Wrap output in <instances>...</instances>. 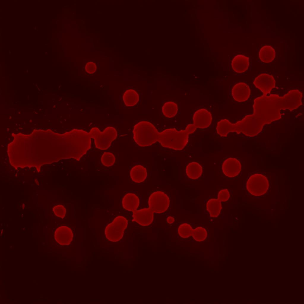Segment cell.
Wrapping results in <instances>:
<instances>
[{
    "label": "cell",
    "instance_id": "6da1fadb",
    "mask_svg": "<svg viewBox=\"0 0 304 304\" xmlns=\"http://www.w3.org/2000/svg\"><path fill=\"white\" fill-rule=\"evenodd\" d=\"M302 93L297 89L289 91L284 96L263 94L255 99L253 113L240 120L242 128L247 134L255 136L266 124L280 119L281 110L292 111L302 104Z\"/></svg>",
    "mask_w": 304,
    "mask_h": 304
},
{
    "label": "cell",
    "instance_id": "2e32d148",
    "mask_svg": "<svg viewBox=\"0 0 304 304\" xmlns=\"http://www.w3.org/2000/svg\"><path fill=\"white\" fill-rule=\"evenodd\" d=\"M130 174L132 180L137 183L144 181L147 176L146 168L141 165H137L133 167L130 170Z\"/></svg>",
    "mask_w": 304,
    "mask_h": 304
},
{
    "label": "cell",
    "instance_id": "484cf974",
    "mask_svg": "<svg viewBox=\"0 0 304 304\" xmlns=\"http://www.w3.org/2000/svg\"><path fill=\"white\" fill-rule=\"evenodd\" d=\"M85 69L86 71L88 73L92 74L96 72L97 66L95 63L91 61L88 62L86 64Z\"/></svg>",
    "mask_w": 304,
    "mask_h": 304
},
{
    "label": "cell",
    "instance_id": "d4e9b609",
    "mask_svg": "<svg viewBox=\"0 0 304 304\" xmlns=\"http://www.w3.org/2000/svg\"><path fill=\"white\" fill-rule=\"evenodd\" d=\"M230 197V194L227 189L221 190L218 194V199L220 202H226Z\"/></svg>",
    "mask_w": 304,
    "mask_h": 304
},
{
    "label": "cell",
    "instance_id": "5bb4252c",
    "mask_svg": "<svg viewBox=\"0 0 304 304\" xmlns=\"http://www.w3.org/2000/svg\"><path fill=\"white\" fill-rule=\"evenodd\" d=\"M276 56L275 49L270 45L266 44L262 45L260 48L258 52V56L262 62L268 63L273 61Z\"/></svg>",
    "mask_w": 304,
    "mask_h": 304
},
{
    "label": "cell",
    "instance_id": "7a4b0ae2",
    "mask_svg": "<svg viewBox=\"0 0 304 304\" xmlns=\"http://www.w3.org/2000/svg\"><path fill=\"white\" fill-rule=\"evenodd\" d=\"M133 132L134 141L140 147L151 146L158 142L162 147L175 150H181L185 147L190 134L186 129L178 131L170 128L159 132L152 123L146 121L136 124Z\"/></svg>",
    "mask_w": 304,
    "mask_h": 304
},
{
    "label": "cell",
    "instance_id": "5b68a950",
    "mask_svg": "<svg viewBox=\"0 0 304 304\" xmlns=\"http://www.w3.org/2000/svg\"><path fill=\"white\" fill-rule=\"evenodd\" d=\"M128 223L127 219L122 216L116 217L105 228V235L107 239L112 242L120 241L123 236Z\"/></svg>",
    "mask_w": 304,
    "mask_h": 304
},
{
    "label": "cell",
    "instance_id": "ac0fdd59",
    "mask_svg": "<svg viewBox=\"0 0 304 304\" xmlns=\"http://www.w3.org/2000/svg\"><path fill=\"white\" fill-rule=\"evenodd\" d=\"M123 99L126 106L132 107L136 105L139 102V96L135 90L130 89L124 92L123 96Z\"/></svg>",
    "mask_w": 304,
    "mask_h": 304
},
{
    "label": "cell",
    "instance_id": "52a82bcc",
    "mask_svg": "<svg viewBox=\"0 0 304 304\" xmlns=\"http://www.w3.org/2000/svg\"><path fill=\"white\" fill-rule=\"evenodd\" d=\"M276 83V80L272 75L266 73H262L255 78L253 83L263 94L267 95L275 87Z\"/></svg>",
    "mask_w": 304,
    "mask_h": 304
},
{
    "label": "cell",
    "instance_id": "30bf717a",
    "mask_svg": "<svg viewBox=\"0 0 304 304\" xmlns=\"http://www.w3.org/2000/svg\"><path fill=\"white\" fill-rule=\"evenodd\" d=\"M54 237L55 241L59 245L68 246L73 240V234L72 229L66 226L58 227L55 230Z\"/></svg>",
    "mask_w": 304,
    "mask_h": 304
},
{
    "label": "cell",
    "instance_id": "ffe728a7",
    "mask_svg": "<svg viewBox=\"0 0 304 304\" xmlns=\"http://www.w3.org/2000/svg\"><path fill=\"white\" fill-rule=\"evenodd\" d=\"M162 111L163 114L168 118H172L175 116L178 111L177 104L172 101L165 102L162 107Z\"/></svg>",
    "mask_w": 304,
    "mask_h": 304
},
{
    "label": "cell",
    "instance_id": "4fadbf2b",
    "mask_svg": "<svg viewBox=\"0 0 304 304\" xmlns=\"http://www.w3.org/2000/svg\"><path fill=\"white\" fill-rule=\"evenodd\" d=\"M249 58L242 54L235 55L232 58L231 66L233 70L238 73H243L248 69Z\"/></svg>",
    "mask_w": 304,
    "mask_h": 304
},
{
    "label": "cell",
    "instance_id": "d6986e66",
    "mask_svg": "<svg viewBox=\"0 0 304 304\" xmlns=\"http://www.w3.org/2000/svg\"><path fill=\"white\" fill-rule=\"evenodd\" d=\"M206 209L211 217L216 218L219 215L222 209L221 202L218 199H211L207 202Z\"/></svg>",
    "mask_w": 304,
    "mask_h": 304
},
{
    "label": "cell",
    "instance_id": "7c38bea8",
    "mask_svg": "<svg viewBox=\"0 0 304 304\" xmlns=\"http://www.w3.org/2000/svg\"><path fill=\"white\" fill-rule=\"evenodd\" d=\"M154 213L149 208L136 210L133 212V220L142 226H148L153 221Z\"/></svg>",
    "mask_w": 304,
    "mask_h": 304
},
{
    "label": "cell",
    "instance_id": "d6a6232c",
    "mask_svg": "<svg viewBox=\"0 0 304 304\" xmlns=\"http://www.w3.org/2000/svg\"><path fill=\"white\" fill-rule=\"evenodd\" d=\"M142 6H143L142 5V4L140 5V7H142Z\"/></svg>",
    "mask_w": 304,
    "mask_h": 304
},
{
    "label": "cell",
    "instance_id": "836d02e7",
    "mask_svg": "<svg viewBox=\"0 0 304 304\" xmlns=\"http://www.w3.org/2000/svg\"><path fill=\"white\" fill-rule=\"evenodd\" d=\"M57 21H56V24H57Z\"/></svg>",
    "mask_w": 304,
    "mask_h": 304
},
{
    "label": "cell",
    "instance_id": "44dd1931",
    "mask_svg": "<svg viewBox=\"0 0 304 304\" xmlns=\"http://www.w3.org/2000/svg\"><path fill=\"white\" fill-rule=\"evenodd\" d=\"M191 236L196 241L201 242L204 241L206 239L208 233L205 229L202 227H199L193 229Z\"/></svg>",
    "mask_w": 304,
    "mask_h": 304
},
{
    "label": "cell",
    "instance_id": "603a6c76",
    "mask_svg": "<svg viewBox=\"0 0 304 304\" xmlns=\"http://www.w3.org/2000/svg\"><path fill=\"white\" fill-rule=\"evenodd\" d=\"M101 161L102 164L106 167H110L114 164L115 158L114 154L110 152H105L102 155Z\"/></svg>",
    "mask_w": 304,
    "mask_h": 304
},
{
    "label": "cell",
    "instance_id": "4316f807",
    "mask_svg": "<svg viewBox=\"0 0 304 304\" xmlns=\"http://www.w3.org/2000/svg\"><path fill=\"white\" fill-rule=\"evenodd\" d=\"M175 221L174 218L171 216H169L167 218V222L169 224H172Z\"/></svg>",
    "mask_w": 304,
    "mask_h": 304
},
{
    "label": "cell",
    "instance_id": "ba28073f",
    "mask_svg": "<svg viewBox=\"0 0 304 304\" xmlns=\"http://www.w3.org/2000/svg\"><path fill=\"white\" fill-rule=\"evenodd\" d=\"M212 120L211 113L205 109L198 110L194 113L192 125L197 129H205L210 125Z\"/></svg>",
    "mask_w": 304,
    "mask_h": 304
},
{
    "label": "cell",
    "instance_id": "9c48e42d",
    "mask_svg": "<svg viewBox=\"0 0 304 304\" xmlns=\"http://www.w3.org/2000/svg\"><path fill=\"white\" fill-rule=\"evenodd\" d=\"M222 169L225 175L233 178L239 174L241 170L242 165L240 161L236 158L230 157L224 162Z\"/></svg>",
    "mask_w": 304,
    "mask_h": 304
},
{
    "label": "cell",
    "instance_id": "3957f363",
    "mask_svg": "<svg viewBox=\"0 0 304 304\" xmlns=\"http://www.w3.org/2000/svg\"><path fill=\"white\" fill-rule=\"evenodd\" d=\"M89 132L91 137L94 140L96 147L101 150L108 148L118 134L116 130L111 126L106 127L102 132L97 127H93Z\"/></svg>",
    "mask_w": 304,
    "mask_h": 304
},
{
    "label": "cell",
    "instance_id": "f1b7e54d",
    "mask_svg": "<svg viewBox=\"0 0 304 304\" xmlns=\"http://www.w3.org/2000/svg\"><path fill=\"white\" fill-rule=\"evenodd\" d=\"M152 2H155L156 0H152Z\"/></svg>",
    "mask_w": 304,
    "mask_h": 304
},
{
    "label": "cell",
    "instance_id": "1f68e13d",
    "mask_svg": "<svg viewBox=\"0 0 304 304\" xmlns=\"http://www.w3.org/2000/svg\"><path fill=\"white\" fill-rule=\"evenodd\" d=\"M145 2H147L148 1L147 0H145Z\"/></svg>",
    "mask_w": 304,
    "mask_h": 304
},
{
    "label": "cell",
    "instance_id": "cb8c5ba5",
    "mask_svg": "<svg viewBox=\"0 0 304 304\" xmlns=\"http://www.w3.org/2000/svg\"><path fill=\"white\" fill-rule=\"evenodd\" d=\"M53 211L56 216L61 218H64L66 212V209L63 205H61L55 206L53 208Z\"/></svg>",
    "mask_w": 304,
    "mask_h": 304
},
{
    "label": "cell",
    "instance_id": "e0dca14e",
    "mask_svg": "<svg viewBox=\"0 0 304 304\" xmlns=\"http://www.w3.org/2000/svg\"><path fill=\"white\" fill-rule=\"evenodd\" d=\"M186 173L190 179H196L200 177L202 172V168L198 163L192 162L189 163L186 168Z\"/></svg>",
    "mask_w": 304,
    "mask_h": 304
},
{
    "label": "cell",
    "instance_id": "7402d4cb",
    "mask_svg": "<svg viewBox=\"0 0 304 304\" xmlns=\"http://www.w3.org/2000/svg\"><path fill=\"white\" fill-rule=\"evenodd\" d=\"M193 230V228L190 225L187 223H184L179 226L178 233L181 238H187L191 236Z\"/></svg>",
    "mask_w": 304,
    "mask_h": 304
},
{
    "label": "cell",
    "instance_id": "8992f818",
    "mask_svg": "<svg viewBox=\"0 0 304 304\" xmlns=\"http://www.w3.org/2000/svg\"><path fill=\"white\" fill-rule=\"evenodd\" d=\"M170 198L168 195L161 191L153 192L149 197V208L154 213H161L166 211L169 206Z\"/></svg>",
    "mask_w": 304,
    "mask_h": 304
},
{
    "label": "cell",
    "instance_id": "9a60e30c",
    "mask_svg": "<svg viewBox=\"0 0 304 304\" xmlns=\"http://www.w3.org/2000/svg\"><path fill=\"white\" fill-rule=\"evenodd\" d=\"M122 203L123 208L125 210L134 212L136 210L139 206L140 200L136 194L129 193L124 196Z\"/></svg>",
    "mask_w": 304,
    "mask_h": 304
},
{
    "label": "cell",
    "instance_id": "8fae6325",
    "mask_svg": "<svg viewBox=\"0 0 304 304\" xmlns=\"http://www.w3.org/2000/svg\"><path fill=\"white\" fill-rule=\"evenodd\" d=\"M251 90L246 83L240 82L235 84L232 87V95L236 101L241 102L247 100L250 96Z\"/></svg>",
    "mask_w": 304,
    "mask_h": 304
},
{
    "label": "cell",
    "instance_id": "83f0119b",
    "mask_svg": "<svg viewBox=\"0 0 304 304\" xmlns=\"http://www.w3.org/2000/svg\"><path fill=\"white\" fill-rule=\"evenodd\" d=\"M175 1H176L175 0H171V2H175Z\"/></svg>",
    "mask_w": 304,
    "mask_h": 304
},
{
    "label": "cell",
    "instance_id": "4dcf8cb0",
    "mask_svg": "<svg viewBox=\"0 0 304 304\" xmlns=\"http://www.w3.org/2000/svg\"><path fill=\"white\" fill-rule=\"evenodd\" d=\"M147 51H148V50H145V52H147Z\"/></svg>",
    "mask_w": 304,
    "mask_h": 304
},
{
    "label": "cell",
    "instance_id": "277c9868",
    "mask_svg": "<svg viewBox=\"0 0 304 304\" xmlns=\"http://www.w3.org/2000/svg\"><path fill=\"white\" fill-rule=\"evenodd\" d=\"M246 189L250 195L260 197L265 194L270 187L267 178L263 174L255 173L251 175L246 183Z\"/></svg>",
    "mask_w": 304,
    "mask_h": 304
},
{
    "label": "cell",
    "instance_id": "f546056e",
    "mask_svg": "<svg viewBox=\"0 0 304 304\" xmlns=\"http://www.w3.org/2000/svg\"><path fill=\"white\" fill-rule=\"evenodd\" d=\"M150 53L149 52H147V55H150Z\"/></svg>",
    "mask_w": 304,
    "mask_h": 304
}]
</instances>
